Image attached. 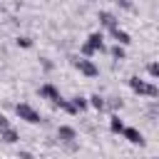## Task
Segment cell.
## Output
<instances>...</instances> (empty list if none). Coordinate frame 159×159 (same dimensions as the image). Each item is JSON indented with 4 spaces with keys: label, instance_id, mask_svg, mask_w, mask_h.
<instances>
[{
    "label": "cell",
    "instance_id": "1",
    "mask_svg": "<svg viewBox=\"0 0 159 159\" xmlns=\"http://www.w3.org/2000/svg\"><path fill=\"white\" fill-rule=\"evenodd\" d=\"M129 87H132V92L134 94H142V97H159V87L154 84V82H147V80H142V77H129Z\"/></svg>",
    "mask_w": 159,
    "mask_h": 159
},
{
    "label": "cell",
    "instance_id": "2",
    "mask_svg": "<svg viewBox=\"0 0 159 159\" xmlns=\"http://www.w3.org/2000/svg\"><path fill=\"white\" fill-rule=\"evenodd\" d=\"M104 50H107V47H104V35H102V32H92V35L87 37V42L80 47L82 57H92V55L104 52Z\"/></svg>",
    "mask_w": 159,
    "mask_h": 159
},
{
    "label": "cell",
    "instance_id": "3",
    "mask_svg": "<svg viewBox=\"0 0 159 159\" xmlns=\"http://www.w3.org/2000/svg\"><path fill=\"white\" fill-rule=\"evenodd\" d=\"M15 114H17L22 122H27V124H40V122H42L40 112H37L35 107H30L27 102H20V104H15Z\"/></svg>",
    "mask_w": 159,
    "mask_h": 159
},
{
    "label": "cell",
    "instance_id": "4",
    "mask_svg": "<svg viewBox=\"0 0 159 159\" xmlns=\"http://www.w3.org/2000/svg\"><path fill=\"white\" fill-rule=\"evenodd\" d=\"M72 65H75L84 77H97V75H99V67H97L89 57H72Z\"/></svg>",
    "mask_w": 159,
    "mask_h": 159
},
{
    "label": "cell",
    "instance_id": "5",
    "mask_svg": "<svg viewBox=\"0 0 159 159\" xmlns=\"http://www.w3.org/2000/svg\"><path fill=\"white\" fill-rule=\"evenodd\" d=\"M122 137H124L129 144H139V147L144 144V134H142L137 127H124V129H122Z\"/></svg>",
    "mask_w": 159,
    "mask_h": 159
},
{
    "label": "cell",
    "instance_id": "6",
    "mask_svg": "<svg viewBox=\"0 0 159 159\" xmlns=\"http://www.w3.org/2000/svg\"><path fill=\"white\" fill-rule=\"evenodd\" d=\"M40 97H42V99H50V102H55V99H60L62 94H60V89H57L55 84H50V82H45V84L40 87Z\"/></svg>",
    "mask_w": 159,
    "mask_h": 159
},
{
    "label": "cell",
    "instance_id": "7",
    "mask_svg": "<svg viewBox=\"0 0 159 159\" xmlns=\"http://www.w3.org/2000/svg\"><path fill=\"white\" fill-rule=\"evenodd\" d=\"M57 139H60V142H65V144H70V142H75V139H77V132H75L72 127L62 124V127L57 129Z\"/></svg>",
    "mask_w": 159,
    "mask_h": 159
},
{
    "label": "cell",
    "instance_id": "8",
    "mask_svg": "<svg viewBox=\"0 0 159 159\" xmlns=\"http://www.w3.org/2000/svg\"><path fill=\"white\" fill-rule=\"evenodd\" d=\"M109 35L117 40V45H129V42H132L129 32H127V30H122V27H112V30H109Z\"/></svg>",
    "mask_w": 159,
    "mask_h": 159
},
{
    "label": "cell",
    "instance_id": "9",
    "mask_svg": "<svg viewBox=\"0 0 159 159\" xmlns=\"http://www.w3.org/2000/svg\"><path fill=\"white\" fill-rule=\"evenodd\" d=\"M99 25H104V27H109V30H112V27H119V20H117L112 12L102 10V12H99Z\"/></svg>",
    "mask_w": 159,
    "mask_h": 159
},
{
    "label": "cell",
    "instance_id": "10",
    "mask_svg": "<svg viewBox=\"0 0 159 159\" xmlns=\"http://www.w3.org/2000/svg\"><path fill=\"white\" fill-rule=\"evenodd\" d=\"M0 139L7 142V144H15V142H20V134L12 127H7V129H0Z\"/></svg>",
    "mask_w": 159,
    "mask_h": 159
},
{
    "label": "cell",
    "instance_id": "11",
    "mask_svg": "<svg viewBox=\"0 0 159 159\" xmlns=\"http://www.w3.org/2000/svg\"><path fill=\"white\" fill-rule=\"evenodd\" d=\"M87 104H89V107H94L97 112H104V109H107V102H104V97H99V94L87 97Z\"/></svg>",
    "mask_w": 159,
    "mask_h": 159
},
{
    "label": "cell",
    "instance_id": "12",
    "mask_svg": "<svg viewBox=\"0 0 159 159\" xmlns=\"http://www.w3.org/2000/svg\"><path fill=\"white\" fill-rule=\"evenodd\" d=\"M70 102H72V107H75L77 112H84V109L89 107V104H87V97H82V94H75Z\"/></svg>",
    "mask_w": 159,
    "mask_h": 159
},
{
    "label": "cell",
    "instance_id": "13",
    "mask_svg": "<svg viewBox=\"0 0 159 159\" xmlns=\"http://www.w3.org/2000/svg\"><path fill=\"white\" fill-rule=\"evenodd\" d=\"M109 129H112L114 134H122V129H124V122L119 119V114H112V117H109Z\"/></svg>",
    "mask_w": 159,
    "mask_h": 159
},
{
    "label": "cell",
    "instance_id": "14",
    "mask_svg": "<svg viewBox=\"0 0 159 159\" xmlns=\"http://www.w3.org/2000/svg\"><path fill=\"white\" fill-rule=\"evenodd\" d=\"M109 55H112L114 60H124V55H127V52H124V45H112V47H109Z\"/></svg>",
    "mask_w": 159,
    "mask_h": 159
},
{
    "label": "cell",
    "instance_id": "15",
    "mask_svg": "<svg viewBox=\"0 0 159 159\" xmlns=\"http://www.w3.org/2000/svg\"><path fill=\"white\" fill-rule=\"evenodd\" d=\"M147 72H149V77H152V80H157V77H159V65H157V62H149Z\"/></svg>",
    "mask_w": 159,
    "mask_h": 159
},
{
    "label": "cell",
    "instance_id": "16",
    "mask_svg": "<svg viewBox=\"0 0 159 159\" xmlns=\"http://www.w3.org/2000/svg\"><path fill=\"white\" fill-rule=\"evenodd\" d=\"M17 47L27 50V47H32V40H30V37H17Z\"/></svg>",
    "mask_w": 159,
    "mask_h": 159
},
{
    "label": "cell",
    "instance_id": "17",
    "mask_svg": "<svg viewBox=\"0 0 159 159\" xmlns=\"http://www.w3.org/2000/svg\"><path fill=\"white\" fill-rule=\"evenodd\" d=\"M7 127H10V119L5 114H0V129H7Z\"/></svg>",
    "mask_w": 159,
    "mask_h": 159
},
{
    "label": "cell",
    "instance_id": "18",
    "mask_svg": "<svg viewBox=\"0 0 159 159\" xmlns=\"http://www.w3.org/2000/svg\"><path fill=\"white\" fill-rule=\"evenodd\" d=\"M17 159H35V157H32L30 152H20V154H17Z\"/></svg>",
    "mask_w": 159,
    "mask_h": 159
}]
</instances>
